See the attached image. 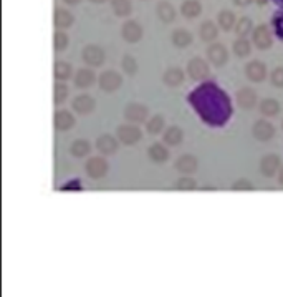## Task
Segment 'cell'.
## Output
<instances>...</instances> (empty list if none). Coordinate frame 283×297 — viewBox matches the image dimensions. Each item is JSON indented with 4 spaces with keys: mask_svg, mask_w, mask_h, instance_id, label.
<instances>
[{
    "mask_svg": "<svg viewBox=\"0 0 283 297\" xmlns=\"http://www.w3.org/2000/svg\"><path fill=\"white\" fill-rule=\"evenodd\" d=\"M116 136L124 145H134L143 138V133H141V130L136 125L124 123V125H119L116 128Z\"/></svg>",
    "mask_w": 283,
    "mask_h": 297,
    "instance_id": "1",
    "label": "cell"
},
{
    "mask_svg": "<svg viewBox=\"0 0 283 297\" xmlns=\"http://www.w3.org/2000/svg\"><path fill=\"white\" fill-rule=\"evenodd\" d=\"M81 58L83 62L89 66H101L104 63V58L106 54L100 45H95V43H89L83 50H81Z\"/></svg>",
    "mask_w": 283,
    "mask_h": 297,
    "instance_id": "2",
    "label": "cell"
},
{
    "mask_svg": "<svg viewBox=\"0 0 283 297\" xmlns=\"http://www.w3.org/2000/svg\"><path fill=\"white\" fill-rule=\"evenodd\" d=\"M108 161L101 156H93L86 161V174L91 178V180H101V178L106 176L108 173Z\"/></svg>",
    "mask_w": 283,
    "mask_h": 297,
    "instance_id": "3",
    "label": "cell"
},
{
    "mask_svg": "<svg viewBox=\"0 0 283 297\" xmlns=\"http://www.w3.org/2000/svg\"><path fill=\"white\" fill-rule=\"evenodd\" d=\"M187 73L192 80L200 81V80H205L211 73V68H209V63L204 60V58H199V57H194L189 60L187 63Z\"/></svg>",
    "mask_w": 283,
    "mask_h": 297,
    "instance_id": "4",
    "label": "cell"
},
{
    "mask_svg": "<svg viewBox=\"0 0 283 297\" xmlns=\"http://www.w3.org/2000/svg\"><path fill=\"white\" fill-rule=\"evenodd\" d=\"M100 88L104 92H116L123 85V77L115 70H106L100 75Z\"/></svg>",
    "mask_w": 283,
    "mask_h": 297,
    "instance_id": "5",
    "label": "cell"
},
{
    "mask_svg": "<svg viewBox=\"0 0 283 297\" xmlns=\"http://www.w3.org/2000/svg\"><path fill=\"white\" fill-rule=\"evenodd\" d=\"M252 40H253V45L260 50H268L272 47L273 39H272V33L268 30V27L260 24L253 28V33H252Z\"/></svg>",
    "mask_w": 283,
    "mask_h": 297,
    "instance_id": "6",
    "label": "cell"
},
{
    "mask_svg": "<svg viewBox=\"0 0 283 297\" xmlns=\"http://www.w3.org/2000/svg\"><path fill=\"white\" fill-rule=\"evenodd\" d=\"M149 115V108L143 103H129L124 108V118L129 123H143Z\"/></svg>",
    "mask_w": 283,
    "mask_h": 297,
    "instance_id": "7",
    "label": "cell"
},
{
    "mask_svg": "<svg viewBox=\"0 0 283 297\" xmlns=\"http://www.w3.org/2000/svg\"><path fill=\"white\" fill-rule=\"evenodd\" d=\"M121 35L128 43H138L143 39V27L136 20H126L121 27Z\"/></svg>",
    "mask_w": 283,
    "mask_h": 297,
    "instance_id": "8",
    "label": "cell"
},
{
    "mask_svg": "<svg viewBox=\"0 0 283 297\" xmlns=\"http://www.w3.org/2000/svg\"><path fill=\"white\" fill-rule=\"evenodd\" d=\"M280 156L278 154H265V156L260 160V173L265 178H273L280 171Z\"/></svg>",
    "mask_w": 283,
    "mask_h": 297,
    "instance_id": "9",
    "label": "cell"
},
{
    "mask_svg": "<svg viewBox=\"0 0 283 297\" xmlns=\"http://www.w3.org/2000/svg\"><path fill=\"white\" fill-rule=\"evenodd\" d=\"M245 75L253 83H260L267 78V65L260 60H252L245 65Z\"/></svg>",
    "mask_w": 283,
    "mask_h": 297,
    "instance_id": "10",
    "label": "cell"
},
{
    "mask_svg": "<svg viewBox=\"0 0 283 297\" xmlns=\"http://www.w3.org/2000/svg\"><path fill=\"white\" fill-rule=\"evenodd\" d=\"M252 135L258 141H268L275 136V126L267 120H257L252 126Z\"/></svg>",
    "mask_w": 283,
    "mask_h": 297,
    "instance_id": "11",
    "label": "cell"
},
{
    "mask_svg": "<svg viewBox=\"0 0 283 297\" xmlns=\"http://www.w3.org/2000/svg\"><path fill=\"white\" fill-rule=\"evenodd\" d=\"M71 107H73V110L77 111V113H80V115H89L91 111H95L96 101H95V98H93L91 95L83 93V95L74 96Z\"/></svg>",
    "mask_w": 283,
    "mask_h": 297,
    "instance_id": "12",
    "label": "cell"
},
{
    "mask_svg": "<svg viewBox=\"0 0 283 297\" xmlns=\"http://www.w3.org/2000/svg\"><path fill=\"white\" fill-rule=\"evenodd\" d=\"M207 57L215 66H222L229 62V51L222 43H211L207 47Z\"/></svg>",
    "mask_w": 283,
    "mask_h": 297,
    "instance_id": "13",
    "label": "cell"
},
{
    "mask_svg": "<svg viewBox=\"0 0 283 297\" xmlns=\"http://www.w3.org/2000/svg\"><path fill=\"white\" fill-rule=\"evenodd\" d=\"M235 100H237V105L240 108L252 110L257 105V92L252 90V88H249V86H243L237 92Z\"/></svg>",
    "mask_w": 283,
    "mask_h": 297,
    "instance_id": "14",
    "label": "cell"
},
{
    "mask_svg": "<svg viewBox=\"0 0 283 297\" xmlns=\"http://www.w3.org/2000/svg\"><path fill=\"white\" fill-rule=\"evenodd\" d=\"M199 168V160L194 154H182L176 160V169L182 174H192Z\"/></svg>",
    "mask_w": 283,
    "mask_h": 297,
    "instance_id": "15",
    "label": "cell"
},
{
    "mask_svg": "<svg viewBox=\"0 0 283 297\" xmlns=\"http://www.w3.org/2000/svg\"><path fill=\"white\" fill-rule=\"evenodd\" d=\"M96 150H98L101 154H115L118 151V138H115L113 135H101L98 136V139H96Z\"/></svg>",
    "mask_w": 283,
    "mask_h": 297,
    "instance_id": "16",
    "label": "cell"
},
{
    "mask_svg": "<svg viewBox=\"0 0 283 297\" xmlns=\"http://www.w3.org/2000/svg\"><path fill=\"white\" fill-rule=\"evenodd\" d=\"M53 125L58 131H68L74 126V116L66 110H58L53 118Z\"/></svg>",
    "mask_w": 283,
    "mask_h": 297,
    "instance_id": "17",
    "label": "cell"
},
{
    "mask_svg": "<svg viewBox=\"0 0 283 297\" xmlns=\"http://www.w3.org/2000/svg\"><path fill=\"white\" fill-rule=\"evenodd\" d=\"M162 81L167 86H173V88L179 86L184 81V72H182V68H179V66H171V68H167L166 72H164Z\"/></svg>",
    "mask_w": 283,
    "mask_h": 297,
    "instance_id": "18",
    "label": "cell"
},
{
    "mask_svg": "<svg viewBox=\"0 0 283 297\" xmlns=\"http://www.w3.org/2000/svg\"><path fill=\"white\" fill-rule=\"evenodd\" d=\"M156 13H158L159 20L164 22V24H171V22L176 20V9L167 0H162V2L156 5Z\"/></svg>",
    "mask_w": 283,
    "mask_h": 297,
    "instance_id": "19",
    "label": "cell"
},
{
    "mask_svg": "<svg viewBox=\"0 0 283 297\" xmlns=\"http://www.w3.org/2000/svg\"><path fill=\"white\" fill-rule=\"evenodd\" d=\"M147 154H149V158H151V161L158 163V165H162V163H166L167 158H169L167 148L164 146L162 143H153L151 146H149Z\"/></svg>",
    "mask_w": 283,
    "mask_h": 297,
    "instance_id": "20",
    "label": "cell"
},
{
    "mask_svg": "<svg viewBox=\"0 0 283 297\" xmlns=\"http://www.w3.org/2000/svg\"><path fill=\"white\" fill-rule=\"evenodd\" d=\"M181 13L185 19H196L202 13V4L199 0H184L181 4Z\"/></svg>",
    "mask_w": 283,
    "mask_h": 297,
    "instance_id": "21",
    "label": "cell"
},
{
    "mask_svg": "<svg viewBox=\"0 0 283 297\" xmlns=\"http://www.w3.org/2000/svg\"><path fill=\"white\" fill-rule=\"evenodd\" d=\"M171 40H173L174 47H177V48H187L192 43L194 37H192V33L189 30L177 28V30H174L173 35H171Z\"/></svg>",
    "mask_w": 283,
    "mask_h": 297,
    "instance_id": "22",
    "label": "cell"
},
{
    "mask_svg": "<svg viewBox=\"0 0 283 297\" xmlns=\"http://www.w3.org/2000/svg\"><path fill=\"white\" fill-rule=\"evenodd\" d=\"M96 80V75L93 70L89 68H80L74 75V85L78 88H89Z\"/></svg>",
    "mask_w": 283,
    "mask_h": 297,
    "instance_id": "23",
    "label": "cell"
},
{
    "mask_svg": "<svg viewBox=\"0 0 283 297\" xmlns=\"http://www.w3.org/2000/svg\"><path fill=\"white\" fill-rule=\"evenodd\" d=\"M199 35L204 42H214L219 35V28L212 20H204L199 27Z\"/></svg>",
    "mask_w": 283,
    "mask_h": 297,
    "instance_id": "24",
    "label": "cell"
},
{
    "mask_svg": "<svg viewBox=\"0 0 283 297\" xmlns=\"http://www.w3.org/2000/svg\"><path fill=\"white\" fill-rule=\"evenodd\" d=\"M73 20H74V17H73V13H71L70 10L62 9V7L55 10L53 22H55V25H56L58 28H68V27H71V25H73Z\"/></svg>",
    "mask_w": 283,
    "mask_h": 297,
    "instance_id": "25",
    "label": "cell"
},
{
    "mask_svg": "<svg viewBox=\"0 0 283 297\" xmlns=\"http://www.w3.org/2000/svg\"><path fill=\"white\" fill-rule=\"evenodd\" d=\"M89 151H91V145H89L88 139L80 138V139H74L70 145V153L74 158H83Z\"/></svg>",
    "mask_w": 283,
    "mask_h": 297,
    "instance_id": "26",
    "label": "cell"
},
{
    "mask_svg": "<svg viewBox=\"0 0 283 297\" xmlns=\"http://www.w3.org/2000/svg\"><path fill=\"white\" fill-rule=\"evenodd\" d=\"M162 138H164V143H167L171 146H177L184 138V131L179 128V126L173 125V126H169L166 131H164Z\"/></svg>",
    "mask_w": 283,
    "mask_h": 297,
    "instance_id": "27",
    "label": "cell"
},
{
    "mask_svg": "<svg viewBox=\"0 0 283 297\" xmlns=\"http://www.w3.org/2000/svg\"><path fill=\"white\" fill-rule=\"evenodd\" d=\"M71 73H73V66L71 63L68 62H63V60H58L53 66V75L58 81H65V80H68L71 77Z\"/></svg>",
    "mask_w": 283,
    "mask_h": 297,
    "instance_id": "28",
    "label": "cell"
},
{
    "mask_svg": "<svg viewBox=\"0 0 283 297\" xmlns=\"http://www.w3.org/2000/svg\"><path fill=\"white\" fill-rule=\"evenodd\" d=\"M280 111V103L273 98H265L262 103H260V113L265 116H275L278 115Z\"/></svg>",
    "mask_w": 283,
    "mask_h": 297,
    "instance_id": "29",
    "label": "cell"
},
{
    "mask_svg": "<svg viewBox=\"0 0 283 297\" xmlns=\"http://www.w3.org/2000/svg\"><path fill=\"white\" fill-rule=\"evenodd\" d=\"M111 7H113V12L118 17H128L133 10L131 0H113Z\"/></svg>",
    "mask_w": 283,
    "mask_h": 297,
    "instance_id": "30",
    "label": "cell"
},
{
    "mask_svg": "<svg viewBox=\"0 0 283 297\" xmlns=\"http://www.w3.org/2000/svg\"><path fill=\"white\" fill-rule=\"evenodd\" d=\"M252 30H253V24H252V20L249 17L238 19V22L235 24V33L240 37V39H245L249 33H252Z\"/></svg>",
    "mask_w": 283,
    "mask_h": 297,
    "instance_id": "31",
    "label": "cell"
},
{
    "mask_svg": "<svg viewBox=\"0 0 283 297\" xmlns=\"http://www.w3.org/2000/svg\"><path fill=\"white\" fill-rule=\"evenodd\" d=\"M146 130H147V133H151V135H159L164 130V118L161 115L151 116L146 123Z\"/></svg>",
    "mask_w": 283,
    "mask_h": 297,
    "instance_id": "32",
    "label": "cell"
},
{
    "mask_svg": "<svg viewBox=\"0 0 283 297\" xmlns=\"http://www.w3.org/2000/svg\"><path fill=\"white\" fill-rule=\"evenodd\" d=\"M121 68H123L126 73H128V75H136L138 68H139L138 60H136V58H134L133 55L124 54V55H123V60H121Z\"/></svg>",
    "mask_w": 283,
    "mask_h": 297,
    "instance_id": "33",
    "label": "cell"
},
{
    "mask_svg": "<svg viewBox=\"0 0 283 297\" xmlns=\"http://www.w3.org/2000/svg\"><path fill=\"white\" fill-rule=\"evenodd\" d=\"M68 93H70V90H68V86H66V83L58 81L53 88V101L56 105H62V103H65L66 98H68Z\"/></svg>",
    "mask_w": 283,
    "mask_h": 297,
    "instance_id": "34",
    "label": "cell"
},
{
    "mask_svg": "<svg viewBox=\"0 0 283 297\" xmlns=\"http://www.w3.org/2000/svg\"><path fill=\"white\" fill-rule=\"evenodd\" d=\"M250 42L247 39H237L234 42V54L238 57V58H243V57H249L250 55Z\"/></svg>",
    "mask_w": 283,
    "mask_h": 297,
    "instance_id": "35",
    "label": "cell"
},
{
    "mask_svg": "<svg viewBox=\"0 0 283 297\" xmlns=\"http://www.w3.org/2000/svg\"><path fill=\"white\" fill-rule=\"evenodd\" d=\"M219 25L222 30H230L234 25H235V15H234V12H230V10H222L219 13Z\"/></svg>",
    "mask_w": 283,
    "mask_h": 297,
    "instance_id": "36",
    "label": "cell"
},
{
    "mask_svg": "<svg viewBox=\"0 0 283 297\" xmlns=\"http://www.w3.org/2000/svg\"><path fill=\"white\" fill-rule=\"evenodd\" d=\"M70 45V39H68V35H66L63 30H58L53 37V47L56 51H63L66 50Z\"/></svg>",
    "mask_w": 283,
    "mask_h": 297,
    "instance_id": "37",
    "label": "cell"
},
{
    "mask_svg": "<svg viewBox=\"0 0 283 297\" xmlns=\"http://www.w3.org/2000/svg\"><path fill=\"white\" fill-rule=\"evenodd\" d=\"M196 186H197V183H196V180L194 178H191L189 174H184V176H181L177 180V183H176V188L177 189H182V191H192V189H196Z\"/></svg>",
    "mask_w": 283,
    "mask_h": 297,
    "instance_id": "38",
    "label": "cell"
},
{
    "mask_svg": "<svg viewBox=\"0 0 283 297\" xmlns=\"http://www.w3.org/2000/svg\"><path fill=\"white\" fill-rule=\"evenodd\" d=\"M270 80H272V85H273V86L283 88V66H277V68L272 72Z\"/></svg>",
    "mask_w": 283,
    "mask_h": 297,
    "instance_id": "39",
    "label": "cell"
},
{
    "mask_svg": "<svg viewBox=\"0 0 283 297\" xmlns=\"http://www.w3.org/2000/svg\"><path fill=\"white\" fill-rule=\"evenodd\" d=\"M234 189H253V184L249 183L247 180H240L238 183L234 184Z\"/></svg>",
    "mask_w": 283,
    "mask_h": 297,
    "instance_id": "40",
    "label": "cell"
},
{
    "mask_svg": "<svg viewBox=\"0 0 283 297\" xmlns=\"http://www.w3.org/2000/svg\"><path fill=\"white\" fill-rule=\"evenodd\" d=\"M234 4L238 5V7H245V5L252 4V0H234Z\"/></svg>",
    "mask_w": 283,
    "mask_h": 297,
    "instance_id": "41",
    "label": "cell"
},
{
    "mask_svg": "<svg viewBox=\"0 0 283 297\" xmlns=\"http://www.w3.org/2000/svg\"><path fill=\"white\" fill-rule=\"evenodd\" d=\"M277 178H278V183L283 184V168H280V171H278V176H277Z\"/></svg>",
    "mask_w": 283,
    "mask_h": 297,
    "instance_id": "42",
    "label": "cell"
},
{
    "mask_svg": "<svg viewBox=\"0 0 283 297\" xmlns=\"http://www.w3.org/2000/svg\"><path fill=\"white\" fill-rule=\"evenodd\" d=\"M63 2L68 5H77V4H80V0H63Z\"/></svg>",
    "mask_w": 283,
    "mask_h": 297,
    "instance_id": "43",
    "label": "cell"
},
{
    "mask_svg": "<svg viewBox=\"0 0 283 297\" xmlns=\"http://www.w3.org/2000/svg\"><path fill=\"white\" fill-rule=\"evenodd\" d=\"M89 2H93V4H103V2H106V0H89Z\"/></svg>",
    "mask_w": 283,
    "mask_h": 297,
    "instance_id": "44",
    "label": "cell"
},
{
    "mask_svg": "<svg viewBox=\"0 0 283 297\" xmlns=\"http://www.w3.org/2000/svg\"><path fill=\"white\" fill-rule=\"evenodd\" d=\"M258 4H260V5H263V4H267V0H258Z\"/></svg>",
    "mask_w": 283,
    "mask_h": 297,
    "instance_id": "45",
    "label": "cell"
}]
</instances>
